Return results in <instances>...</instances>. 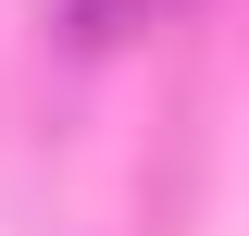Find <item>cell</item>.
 Wrapping results in <instances>:
<instances>
[{"instance_id":"cell-1","label":"cell","mask_w":249,"mask_h":236,"mask_svg":"<svg viewBox=\"0 0 249 236\" xmlns=\"http://www.w3.org/2000/svg\"><path fill=\"white\" fill-rule=\"evenodd\" d=\"M162 13H187V0H62V37H75V50H112V37L162 25Z\"/></svg>"}]
</instances>
